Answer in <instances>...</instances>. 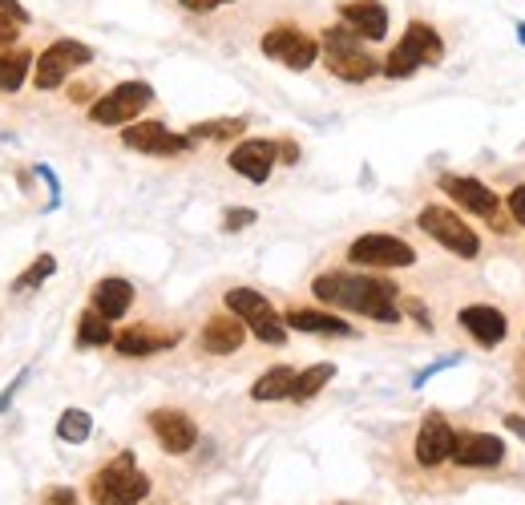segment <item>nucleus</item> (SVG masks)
Here are the masks:
<instances>
[{"instance_id":"obj_12","label":"nucleus","mask_w":525,"mask_h":505,"mask_svg":"<svg viewBox=\"0 0 525 505\" xmlns=\"http://www.w3.org/2000/svg\"><path fill=\"white\" fill-rule=\"evenodd\" d=\"M441 190L457 202L461 211L485 219V223H501V198L481 182V178H469V174H441ZM497 231H509L505 223Z\"/></svg>"},{"instance_id":"obj_18","label":"nucleus","mask_w":525,"mask_h":505,"mask_svg":"<svg viewBox=\"0 0 525 505\" xmlns=\"http://www.w3.org/2000/svg\"><path fill=\"white\" fill-rule=\"evenodd\" d=\"M174 344H178V332H158L154 324H130V328L114 332V352L126 360H146V356H158Z\"/></svg>"},{"instance_id":"obj_6","label":"nucleus","mask_w":525,"mask_h":505,"mask_svg":"<svg viewBox=\"0 0 525 505\" xmlns=\"http://www.w3.org/2000/svg\"><path fill=\"white\" fill-rule=\"evenodd\" d=\"M223 303H227V312H235V316L247 324V332H251L255 340H263L267 348L287 344V324H283V316L271 308V299H267L263 291H255V287H231V291L223 295Z\"/></svg>"},{"instance_id":"obj_29","label":"nucleus","mask_w":525,"mask_h":505,"mask_svg":"<svg viewBox=\"0 0 525 505\" xmlns=\"http://www.w3.org/2000/svg\"><path fill=\"white\" fill-rule=\"evenodd\" d=\"M89 433H93V417H89L85 409H65V413H61L57 437H61L65 445H81V441H89Z\"/></svg>"},{"instance_id":"obj_38","label":"nucleus","mask_w":525,"mask_h":505,"mask_svg":"<svg viewBox=\"0 0 525 505\" xmlns=\"http://www.w3.org/2000/svg\"><path fill=\"white\" fill-rule=\"evenodd\" d=\"M17 37H21V25H13V21H0V49L17 45Z\"/></svg>"},{"instance_id":"obj_15","label":"nucleus","mask_w":525,"mask_h":505,"mask_svg":"<svg viewBox=\"0 0 525 505\" xmlns=\"http://www.w3.org/2000/svg\"><path fill=\"white\" fill-rule=\"evenodd\" d=\"M453 441H457V433H453L449 417L437 413V409L425 413V421H420V433H416V461L425 465V469H437V465L453 461Z\"/></svg>"},{"instance_id":"obj_16","label":"nucleus","mask_w":525,"mask_h":505,"mask_svg":"<svg viewBox=\"0 0 525 505\" xmlns=\"http://www.w3.org/2000/svg\"><path fill=\"white\" fill-rule=\"evenodd\" d=\"M275 162H279L275 138H247V142H239V146L231 150V158H227V166H231L239 178L255 182V186H263V182L271 178Z\"/></svg>"},{"instance_id":"obj_26","label":"nucleus","mask_w":525,"mask_h":505,"mask_svg":"<svg viewBox=\"0 0 525 505\" xmlns=\"http://www.w3.org/2000/svg\"><path fill=\"white\" fill-rule=\"evenodd\" d=\"M336 380V364L332 360H324V364H311V368H303V372H295V384H291V400H311V396H320L328 384Z\"/></svg>"},{"instance_id":"obj_8","label":"nucleus","mask_w":525,"mask_h":505,"mask_svg":"<svg viewBox=\"0 0 525 505\" xmlns=\"http://www.w3.org/2000/svg\"><path fill=\"white\" fill-rule=\"evenodd\" d=\"M146 106H154L150 81H118L114 89H105L89 106V122L93 126H130L142 118Z\"/></svg>"},{"instance_id":"obj_13","label":"nucleus","mask_w":525,"mask_h":505,"mask_svg":"<svg viewBox=\"0 0 525 505\" xmlns=\"http://www.w3.org/2000/svg\"><path fill=\"white\" fill-rule=\"evenodd\" d=\"M146 425H150L154 441H158L170 457H186V453L198 445V425H194V417L182 413V409H154V413L146 417Z\"/></svg>"},{"instance_id":"obj_20","label":"nucleus","mask_w":525,"mask_h":505,"mask_svg":"<svg viewBox=\"0 0 525 505\" xmlns=\"http://www.w3.org/2000/svg\"><path fill=\"white\" fill-rule=\"evenodd\" d=\"M453 461L461 469H493V465L505 461V441L493 437V433H457Z\"/></svg>"},{"instance_id":"obj_34","label":"nucleus","mask_w":525,"mask_h":505,"mask_svg":"<svg viewBox=\"0 0 525 505\" xmlns=\"http://www.w3.org/2000/svg\"><path fill=\"white\" fill-rule=\"evenodd\" d=\"M41 501H45V505H81V501H77V489H69V485H53V489H45Z\"/></svg>"},{"instance_id":"obj_11","label":"nucleus","mask_w":525,"mask_h":505,"mask_svg":"<svg viewBox=\"0 0 525 505\" xmlns=\"http://www.w3.org/2000/svg\"><path fill=\"white\" fill-rule=\"evenodd\" d=\"M122 146L138 150V154H154V158H178V154L194 150V138L174 134L162 122H130V126H122Z\"/></svg>"},{"instance_id":"obj_4","label":"nucleus","mask_w":525,"mask_h":505,"mask_svg":"<svg viewBox=\"0 0 525 505\" xmlns=\"http://www.w3.org/2000/svg\"><path fill=\"white\" fill-rule=\"evenodd\" d=\"M89 497L93 505H138L150 497V477L138 469V457L126 449L89 477Z\"/></svg>"},{"instance_id":"obj_7","label":"nucleus","mask_w":525,"mask_h":505,"mask_svg":"<svg viewBox=\"0 0 525 505\" xmlns=\"http://www.w3.org/2000/svg\"><path fill=\"white\" fill-rule=\"evenodd\" d=\"M416 227L425 231L437 247L453 251L457 259H477V255H481V235H477V231H473V227H469L457 211L441 207V202H429V207H420Z\"/></svg>"},{"instance_id":"obj_9","label":"nucleus","mask_w":525,"mask_h":505,"mask_svg":"<svg viewBox=\"0 0 525 505\" xmlns=\"http://www.w3.org/2000/svg\"><path fill=\"white\" fill-rule=\"evenodd\" d=\"M85 65H93V49H89L85 41L57 37V41L45 45V53L33 61V89L53 93V89H61L73 73H81Z\"/></svg>"},{"instance_id":"obj_27","label":"nucleus","mask_w":525,"mask_h":505,"mask_svg":"<svg viewBox=\"0 0 525 505\" xmlns=\"http://www.w3.org/2000/svg\"><path fill=\"white\" fill-rule=\"evenodd\" d=\"M247 130V118H210V122H194L186 134L194 142H231V138H243Z\"/></svg>"},{"instance_id":"obj_31","label":"nucleus","mask_w":525,"mask_h":505,"mask_svg":"<svg viewBox=\"0 0 525 505\" xmlns=\"http://www.w3.org/2000/svg\"><path fill=\"white\" fill-rule=\"evenodd\" d=\"M255 219H259V215H255L251 207H231V211L223 215V231H247Z\"/></svg>"},{"instance_id":"obj_22","label":"nucleus","mask_w":525,"mask_h":505,"mask_svg":"<svg viewBox=\"0 0 525 505\" xmlns=\"http://www.w3.org/2000/svg\"><path fill=\"white\" fill-rule=\"evenodd\" d=\"M283 324L295 332H307V336H348V340L356 336V328L348 320H340L332 312H311V308H291L283 316Z\"/></svg>"},{"instance_id":"obj_28","label":"nucleus","mask_w":525,"mask_h":505,"mask_svg":"<svg viewBox=\"0 0 525 505\" xmlns=\"http://www.w3.org/2000/svg\"><path fill=\"white\" fill-rule=\"evenodd\" d=\"M53 271H57V259H53V255H37V259L13 279V295H29V291H37L45 279H53Z\"/></svg>"},{"instance_id":"obj_3","label":"nucleus","mask_w":525,"mask_h":505,"mask_svg":"<svg viewBox=\"0 0 525 505\" xmlns=\"http://www.w3.org/2000/svg\"><path fill=\"white\" fill-rule=\"evenodd\" d=\"M441 61H445V37H441V29L429 25V21H408L404 37L380 61V77L404 81L416 69H429V65H441Z\"/></svg>"},{"instance_id":"obj_37","label":"nucleus","mask_w":525,"mask_h":505,"mask_svg":"<svg viewBox=\"0 0 525 505\" xmlns=\"http://www.w3.org/2000/svg\"><path fill=\"white\" fill-rule=\"evenodd\" d=\"M25 380H29V368H25V372H21V376H17V380H13V384H9L5 392H0V413H5V409H9V404H13V396H17V388H21Z\"/></svg>"},{"instance_id":"obj_33","label":"nucleus","mask_w":525,"mask_h":505,"mask_svg":"<svg viewBox=\"0 0 525 505\" xmlns=\"http://www.w3.org/2000/svg\"><path fill=\"white\" fill-rule=\"evenodd\" d=\"M178 5L194 17H206V13H219L223 5H235V0H178Z\"/></svg>"},{"instance_id":"obj_24","label":"nucleus","mask_w":525,"mask_h":505,"mask_svg":"<svg viewBox=\"0 0 525 505\" xmlns=\"http://www.w3.org/2000/svg\"><path fill=\"white\" fill-rule=\"evenodd\" d=\"M291 384H295V368H291V364H275V368H267V372L251 384V400H259V404L291 400Z\"/></svg>"},{"instance_id":"obj_21","label":"nucleus","mask_w":525,"mask_h":505,"mask_svg":"<svg viewBox=\"0 0 525 505\" xmlns=\"http://www.w3.org/2000/svg\"><path fill=\"white\" fill-rule=\"evenodd\" d=\"M89 308L101 312L110 324L122 320V316L134 308V283L122 279V275H105V279H97L93 291H89Z\"/></svg>"},{"instance_id":"obj_14","label":"nucleus","mask_w":525,"mask_h":505,"mask_svg":"<svg viewBox=\"0 0 525 505\" xmlns=\"http://www.w3.org/2000/svg\"><path fill=\"white\" fill-rule=\"evenodd\" d=\"M336 17H340V25H348L368 45L388 41V5L384 0H340Z\"/></svg>"},{"instance_id":"obj_2","label":"nucleus","mask_w":525,"mask_h":505,"mask_svg":"<svg viewBox=\"0 0 525 505\" xmlns=\"http://www.w3.org/2000/svg\"><path fill=\"white\" fill-rule=\"evenodd\" d=\"M320 61L332 77L348 81V85H364L372 77H380V57L368 49V41H360L348 25H328L320 29Z\"/></svg>"},{"instance_id":"obj_39","label":"nucleus","mask_w":525,"mask_h":505,"mask_svg":"<svg viewBox=\"0 0 525 505\" xmlns=\"http://www.w3.org/2000/svg\"><path fill=\"white\" fill-rule=\"evenodd\" d=\"M505 429H509L517 441H525V417H521V413H505Z\"/></svg>"},{"instance_id":"obj_36","label":"nucleus","mask_w":525,"mask_h":505,"mask_svg":"<svg viewBox=\"0 0 525 505\" xmlns=\"http://www.w3.org/2000/svg\"><path fill=\"white\" fill-rule=\"evenodd\" d=\"M453 364H457V356H445V360H437V364H429L425 372H416V380H412V384L420 388V384H425V380H433L437 372H445V368H453Z\"/></svg>"},{"instance_id":"obj_10","label":"nucleus","mask_w":525,"mask_h":505,"mask_svg":"<svg viewBox=\"0 0 525 505\" xmlns=\"http://www.w3.org/2000/svg\"><path fill=\"white\" fill-rule=\"evenodd\" d=\"M416 259H420L416 247L400 235H388V231H368L348 243V263L368 267V271H400V267H412Z\"/></svg>"},{"instance_id":"obj_25","label":"nucleus","mask_w":525,"mask_h":505,"mask_svg":"<svg viewBox=\"0 0 525 505\" xmlns=\"http://www.w3.org/2000/svg\"><path fill=\"white\" fill-rule=\"evenodd\" d=\"M77 348H110L114 344V324L105 320L101 312H93V308H85L81 316H77Z\"/></svg>"},{"instance_id":"obj_1","label":"nucleus","mask_w":525,"mask_h":505,"mask_svg":"<svg viewBox=\"0 0 525 505\" xmlns=\"http://www.w3.org/2000/svg\"><path fill=\"white\" fill-rule=\"evenodd\" d=\"M311 295L328 308L368 316L376 324H400V287L380 275H352V271H324L311 279Z\"/></svg>"},{"instance_id":"obj_30","label":"nucleus","mask_w":525,"mask_h":505,"mask_svg":"<svg viewBox=\"0 0 525 505\" xmlns=\"http://www.w3.org/2000/svg\"><path fill=\"white\" fill-rule=\"evenodd\" d=\"M0 21H13V25H21V29L33 25V17H29V9L21 5V0H0Z\"/></svg>"},{"instance_id":"obj_40","label":"nucleus","mask_w":525,"mask_h":505,"mask_svg":"<svg viewBox=\"0 0 525 505\" xmlns=\"http://www.w3.org/2000/svg\"><path fill=\"white\" fill-rule=\"evenodd\" d=\"M513 29H517V41H521V45H525V21H517V25H513Z\"/></svg>"},{"instance_id":"obj_19","label":"nucleus","mask_w":525,"mask_h":505,"mask_svg":"<svg viewBox=\"0 0 525 505\" xmlns=\"http://www.w3.org/2000/svg\"><path fill=\"white\" fill-rule=\"evenodd\" d=\"M198 344L202 352L210 356H235L243 344H247V324L235 316V312H219V316H210L198 332Z\"/></svg>"},{"instance_id":"obj_32","label":"nucleus","mask_w":525,"mask_h":505,"mask_svg":"<svg viewBox=\"0 0 525 505\" xmlns=\"http://www.w3.org/2000/svg\"><path fill=\"white\" fill-rule=\"evenodd\" d=\"M505 207H509V219H513L517 227H525V186H513V190L505 194Z\"/></svg>"},{"instance_id":"obj_35","label":"nucleus","mask_w":525,"mask_h":505,"mask_svg":"<svg viewBox=\"0 0 525 505\" xmlns=\"http://www.w3.org/2000/svg\"><path fill=\"white\" fill-rule=\"evenodd\" d=\"M275 154H279L283 166H295V162H299V146H295L291 138H279V142H275Z\"/></svg>"},{"instance_id":"obj_5","label":"nucleus","mask_w":525,"mask_h":505,"mask_svg":"<svg viewBox=\"0 0 525 505\" xmlns=\"http://www.w3.org/2000/svg\"><path fill=\"white\" fill-rule=\"evenodd\" d=\"M259 53L267 61L291 69V73H303V69H311L315 61H320V33H311L295 21H275V25L263 29Z\"/></svg>"},{"instance_id":"obj_23","label":"nucleus","mask_w":525,"mask_h":505,"mask_svg":"<svg viewBox=\"0 0 525 505\" xmlns=\"http://www.w3.org/2000/svg\"><path fill=\"white\" fill-rule=\"evenodd\" d=\"M33 61L37 57L29 49H17V45L0 49V93H17L33 77Z\"/></svg>"},{"instance_id":"obj_17","label":"nucleus","mask_w":525,"mask_h":505,"mask_svg":"<svg viewBox=\"0 0 525 505\" xmlns=\"http://www.w3.org/2000/svg\"><path fill=\"white\" fill-rule=\"evenodd\" d=\"M457 324L465 328V336H469L477 348H497V344H505V336H509V320H505L497 308H489V303H469V308H461Z\"/></svg>"}]
</instances>
